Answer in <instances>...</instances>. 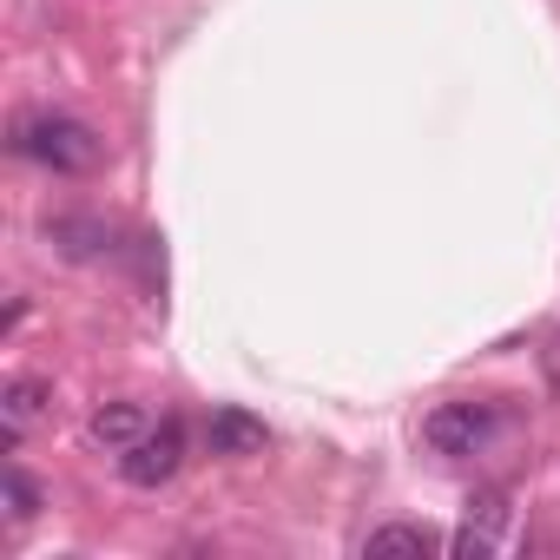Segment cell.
<instances>
[{"label": "cell", "instance_id": "ba28073f", "mask_svg": "<svg viewBox=\"0 0 560 560\" xmlns=\"http://www.w3.org/2000/svg\"><path fill=\"white\" fill-rule=\"evenodd\" d=\"M429 547H435V527H422V521H389V527H370L363 534V553L370 560H396V553L422 560Z\"/></svg>", "mask_w": 560, "mask_h": 560}, {"label": "cell", "instance_id": "5b68a950", "mask_svg": "<svg viewBox=\"0 0 560 560\" xmlns=\"http://www.w3.org/2000/svg\"><path fill=\"white\" fill-rule=\"evenodd\" d=\"M47 416H54V383H40V376H8L0 383V435H8V448H21Z\"/></svg>", "mask_w": 560, "mask_h": 560}, {"label": "cell", "instance_id": "9c48e42d", "mask_svg": "<svg viewBox=\"0 0 560 560\" xmlns=\"http://www.w3.org/2000/svg\"><path fill=\"white\" fill-rule=\"evenodd\" d=\"M47 237H54L67 257H100V244H106L113 231H106V224H93V218H54V224H47Z\"/></svg>", "mask_w": 560, "mask_h": 560}, {"label": "cell", "instance_id": "8992f818", "mask_svg": "<svg viewBox=\"0 0 560 560\" xmlns=\"http://www.w3.org/2000/svg\"><path fill=\"white\" fill-rule=\"evenodd\" d=\"M152 429V416H145V402H100L93 416H86V442L93 448H106V455H119V448H132L139 435Z\"/></svg>", "mask_w": 560, "mask_h": 560}, {"label": "cell", "instance_id": "7a4b0ae2", "mask_svg": "<svg viewBox=\"0 0 560 560\" xmlns=\"http://www.w3.org/2000/svg\"><path fill=\"white\" fill-rule=\"evenodd\" d=\"M494 429H501V416H494V402H435L429 409V422H422V442L435 448V455H481L488 442H494Z\"/></svg>", "mask_w": 560, "mask_h": 560}, {"label": "cell", "instance_id": "277c9868", "mask_svg": "<svg viewBox=\"0 0 560 560\" xmlns=\"http://www.w3.org/2000/svg\"><path fill=\"white\" fill-rule=\"evenodd\" d=\"M508 521H514L508 488H481V494H468L462 527L448 534V553H455V560H488V553H501V547H508Z\"/></svg>", "mask_w": 560, "mask_h": 560}, {"label": "cell", "instance_id": "6da1fadb", "mask_svg": "<svg viewBox=\"0 0 560 560\" xmlns=\"http://www.w3.org/2000/svg\"><path fill=\"white\" fill-rule=\"evenodd\" d=\"M14 152L47 165V172H60V178H86V172L106 165V139L86 119H73V113H27L14 126Z\"/></svg>", "mask_w": 560, "mask_h": 560}, {"label": "cell", "instance_id": "30bf717a", "mask_svg": "<svg viewBox=\"0 0 560 560\" xmlns=\"http://www.w3.org/2000/svg\"><path fill=\"white\" fill-rule=\"evenodd\" d=\"M34 514H40V481L21 462H8V521H34Z\"/></svg>", "mask_w": 560, "mask_h": 560}, {"label": "cell", "instance_id": "3957f363", "mask_svg": "<svg viewBox=\"0 0 560 560\" xmlns=\"http://www.w3.org/2000/svg\"><path fill=\"white\" fill-rule=\"evenodd\" d=\"M185 468V422L165 416L159 429H145L132 448H119V481L126 488H165Z\"/></svg>", "mask_w": 560, "mask_h": 560}, {"label": "cell", "instance_id": "52a82bcc", "mask_svg": "<svg viewBox=\"0 0 560 560\" xmlns=\"http://www.w3.org/2000/svg\"><path fill=\"white\" fill-rule=\"evenodd\" d=\"M205 442H211V455H224V462H244V455H264L270 429H264L250 409H211V422H205Z\"/></svg>", "mask_w": 560, "mask_h": 560}]
</instances>
